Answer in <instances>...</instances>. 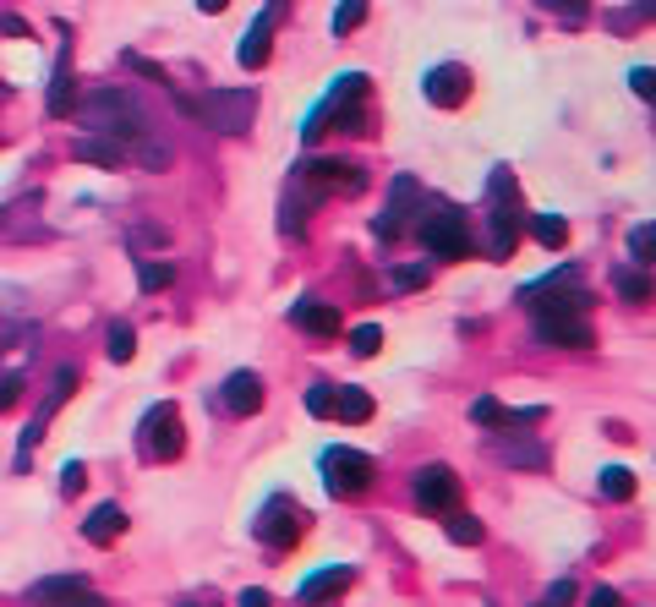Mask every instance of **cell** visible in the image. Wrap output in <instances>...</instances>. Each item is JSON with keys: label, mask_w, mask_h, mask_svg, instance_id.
<instances>
[{"label": "cell", "mask_w": 656, "mask_h": 607, "mask_svg": "<svg viewBox=\"0 0 656 607\" xmlns=\"http://www.w3.org/2000/svg\"><path fill=\"white\" fill-rule=\"evenodd\" d=\"M585 607H624V597H618L613 586H596L591 597H585Z\"/></svg>", "instance_id": "obj_42"}, {"label": "cell", "mask_w": 656, "mask_h": 607, "mask_svg": "<svg viewBox=\"0 0 656 607\" xmlns=\"http://www.w3.org/2000/svg\"><path fill=\"white\" fill-rule=\"evenodd\" d=\"M72 159H82V165H104V170H121L126 165L121 143H110V137H77Z\"/></svg>", "instance_id": "obj_24"}, {"label": "cell", "mask_w": 656, "mask_h": 607, "mask_svg": "<svg viewBox=\"0 0 656 607\" xmlns=\"http://www.w3.org/2000/svg\"><path fill=\"white\" fill-rule=\"evenodd\" d=\"M28 607H110V602L77 575H50V580H33L28 586Z\"/></svg>", "instance_id": "obj_9"}, {"label": "cell", "mask_w": 656, "mask_h": 607, "mask_svg": "<svg viewBox=\"0 0 656 607\" xmlns=\"http://www.w3.org/2000/svg\"><path fill=\"white\" fill-rule=\"evenodd\" d=\"M361 22H367V6H361V0L356 6H334V33H356Z\"/></svg>", "instance_id": "obj_34"}, {"label": "cell", "mask_w": 656, "mask_h": 607, "mask_svg": "<svg viewBox=\"0 0 656 607\" xmlns=\"http://www.w3.org/2000/svg\"><path fill=\"white\" fill-rule=\"evenodd\" d=\"M416 214H427V192H421L410 175H400V181L389 186V208L378 214V225H372V230H378V236H400Z\"/></svg>", "instance_id": "obj_11"}, {"label": "cell", "mask_w": 656, "mask_h": 607, "mask_svg": "<svg viewBox=\"0 0 656 607\" xmlns=\"http://www.w3.org/2000/svg\"><path fill=\"white\" fill-rule=\"evenodd\" d=\"M219 400H225V411L230 416H257L263 411V378L257 372H230L225 383H219Z\"/></svg>", "instance_id": "obj_15"}, {"label": "cell", "mask_w": 656, "mask_h": 607, "mask_svg": "<svg viewBox=\"0 0 656 607\" xmlns=\"http://www.w3.org/2000/svg\"><path fill=\"white\" fill-rule=\"evenodd\" d=\"M492 454H498L503 465H547V449L536 438H503V433H492Z\"/></svg>", "instance_id": "obj_23"}, {"label": "cell", "mask_w": 656, "mask_h": 607, "mask_svg": "<svg viewBox=\"0 0 656 607\" xmlns=\"http://www.w3.org/2000/svg\"><path fill=\"white\" fill-rule=\"evenodd\" d=\"M181 104L186 115H197V121L208 126V132H225V137H236L252 126V115H257V93L252 88H208V93H181Z\"/></svg>", "instance_id": "obj_2"}, {"label": "cell", "mask_w": 656, "mask_h": 607, "mask_svg": "<svg viewBox=\"0 0 656 607\" xmlns=\"http://www.w3.org/2000/svg\"><path fill=\"white\" fill-rule=\"evenodd\" d=\"M416 230H421V247L438 252V258H471L476 252L471 230H465V214L454 203H438V208L427 203V214H421Z\"/></svg>", "instance_id": "obj_5"}, {"label": "cell", "mask_w": 656, "mask_h": 607, "mask_svg": "<svg viewBox=\"0 0 656 607\" xmlns=\"http://www.w3.org/2000/svg\"><path fill=\"white\" fill-rule=\"evenodd\" d=\"M389 285L394 290H416V285H427V268H394Z\"/></svg>", "instance_id": "obj_38"}, {"label": "cell", "mask_w": 656, "mask_h": 607, "mask_svg": "<svg viewBox=\"0 0 656 607\" xmlns=\"http://www.w3.org/2000/svg\"><path fill=\"white\" fill-rule=\"evenodd\" d=\"M520 301L536 318H585V307H591V296L574 285V268H553L547 279L520 285Z\"/></svg>", "instance_id": "obj_4"}, {"label": "cell", "mask_w": 656, "mask_h": 607, "mask_svg": "<svg viewBox=\"0 0 656 607\" xmlns=\"http://www.w3.org/2000/svg\"><path fill=\"white\" fill-rule=\"evenodd\" d=\"M72 115L88 126L82 137H110V143H121V154H132L143 137H154L148 110L126 88H93V93H82V104H72Z\"/></svg>", "instance_id": "obj_1"}, {"label": "cell", "mask_w": 656, "mask_h": 607, "mask_svg": "<svg viewBox=\"0 0 656 607\" xmlns=\"http://www.w3.org/2000/svg\"><path fill=\"white\" fill-rule=\"evenodd\" d=\"M536 334H542V345H558V350L591 345V323L585 318H536Z\"/></svg>", "instance_id": "obj_18"}, {"label": "cell", "mask_w": 656, "mask_h": 607, "mask_svg": "<svg viewBox=\"0 0 656 607\" xmlns=\"http://www.w3.org/2000/svg\"><path fill=\"white\" fill-rule=\"evenodd\" d=\"M416 509L449 520L454 509H460V476H454L449 465H421L416 471Z\"/></svg>", "instance_id": "obj_8"}, {"label": "cell", "mask_w": 656, "mask_h": 607, "mask_svg": "<svg viewBox=\"0 0 656 607\" xmlns=\"http://www.w3.org/2000/svg\"><path fill=\"white\" fill-rule=\"evenodd\" d=\"M307 509L296 504V498H285V493H274L263 509H257V542H268V547H296L301 536H307Z\"/></svg>", "instance_id": "obj_7"}, {"label": "cell", "mask_w": 656, "mask_h": 607, "mask_svg": "<svg viewBox=\"0 0 656 607\" xmlns=\"http://www.w3.org/2000/svg\"><path fill=\"white\" fill-rule=\"evenodd\" d=\"M301 175H307L318 192H345V197H356L361 186H367V175H361L356 165H345V159H307Z\"/></svg>", "instance_id": "obj_13"}, {"label": "cell", "mask_w": 656, "mask_h": 607, "mask_svg": "<svg viewBox=\"0 0 656 607\" xmlns=\"http://www.w3.org/2000/svg\"><path fill=\"white\" fill-rule=\"evenodd\" d=\"M137 285L154 296V290H164V285H175V263H143L137 268Z\"/></svg>", "instance_id": "obj_31"}, {"label": "cell", "mask_w": 656, "mask_h": 607, "mask_svg": "<svg viewBox=\"0 0 656 607\" xmlns=\"http://www.w3.org/2000/svg\"><path fill=\"white\" fill-rule=\"evenodd\" d=\"M651 247H656V225H635V236H629V258H635V268L651 263Z\"/></svg>", "instance_id": "obj_32"}, {"label": "cell", "mask_w": 656, "mask_h": 607, "mask_svg": "<svg viewBox=\"0 0 656 607\" xmlns=\"http://www.w3.org/2000/svg\"><path fill=\"white\" fill-rule=\"evenodd\" d=\"M536 607H547V602H536Z\"/></svg>", "instance_id": "obj_44"}, {"label": "cell", "mask_w": 656, "mask_h": 607, "mask_svg": "<svg viewBox=\"0 0 656 607\" xmlns=\"http://www.w3.org/2000/svg\"><path fill=\"white\" fill-rule=\"evenodd\" d=\"M345 99H367V77H361V72H345V77H339L334 93H328L318 110H312L307 121H301V137H307V143H318V137H323V121H328V115H334Z\"/></svg>", "instance_id": "obj_14"}, {"label": "cell", "mask_w": 656, "mask_h": 607, "mask_svg": "<svg viewBox=\"0 0 656 607\" xmlns=\"http://www.w3.org/2000/svg\"><path fill=\"white\" fill-rule=\"evenodd\" d=\"M378 345H383V329H378V323H361V329H350V350H356V356H378Z\"/></svg>", "instance_id": "obj_33"}, {"label": "cell", "mask_w": 656, "mask_h": 607, "mask_svg": "<svg viewBox=\"0 0 656 607\" xmlns=\"http://www.w3.org/2000/svg\"><path fill=\"white\" fill-rule=\"evenodd\" d=\"M236 607H274V597H268V591H257V586H252V591H241V602H236Z\"/></svg>", "instance_id": "obj_43"}, {"label": "cell", "mask_w": 656, "mask_h": 607, "mask_svg": "<svg viewBox=\"0 0 656 607\" xmlns=\"http://www.w3.org/2000/svg\"><path fill=\"white\" fill-rule=\"evenodd\" d=\"M542 602H547V607H569V602H574V580H553Z\"/></svg>", "instance_id": "obj_40"}, {"label": "cell", "mask_w": 656, "mask_h": 607, "mask_svg": "<svg viewBox=\"0 0 656 607\" xmlns=\"http://www.w3.org/2000/svg\"><path fill=\"white\" fill-rule=\"evenodd\" d=\"M50 115H72V44L61 39L55 50V77H50Z\"/></svg>", "instance_id": "obj_22"}, {"label": "cell", "mask_w": 656, "mask_h": 607, "mask_svg": "<svg viewBox=\"0 0 656 607\" xmlns=\"http://www.w3.org/2000/svg\"><path fill=\"white\" fill-rule=\"evenodd\" d=\"M186 607H192V602H186Z\"/></svg>", "instance_id": "obj_45"}, {"label": "cell", "mask_w": 656, "mask_h": 607, "mask_svg": "<svg viewBox=\"0 0 656 607\" xmlns=\"http://www.w3.org/2000/svg\"><path fill=\"white\" fill-rule=\"evenodd\" d=\"M334 416H339V422H367V416H372V400H367L361 389H339V394H334Z\"/></svg>", "instance_id": "obj_27"}, {"label": "cell", "mask_w": 656, "mask_h": 607, "mask_svg": "<svg viewBox=\"0 0 656 607\" xmlns=\"http://www.w3.org/2000/svg\"><path fill=\"white\" fill-rule=\"evenodd\" d=\"M443 531H449L454 547H476V542H482V520H476V515H460V509L443 520Z\"/></svg>", "instance_id": "obj_28"}, {"label": "cell", "mask_w": 656, "mask_h": 607, "mask_svg": "<svg viewBox=\"0 0 656 607\" xmlns=\"http://www.w3.org/2000/svg\"><path fill=\"white\" fill-rule=\"evenodd\" d=\"M487 252L492 258H509L514 247H520V236H525V203H520V192H514V175L509 170H492V181H487Z\"/></svg>", "instance_id": "obj_3"}, {"label": "cell", "mask_w": 656, "mask_h": 607, "mask_svg": "<svg viewBox=\"0 0 656 607\" xmlns=\"http://www.w3.org/2000/svg\"><path fill=\"white\" fill-rule=\"evenodd\" d=\"M121 61H126V66H132V72H137V77H148V83H164V66H154V61H143V55H132V50H126V55H121Z\"/></svg>", "instance_id": "obj_39"}, {"label": "cell", "mask_w": 656, "mask_h": 607, "mask_svg": "<svg viewBox=\"0 0 656 607\" xmlns=\"http://www.w3.org/2000/svg\"><path fill=\"white\" fill-rule=\"evenodd\" d=\"M17 400H22V372H0V411H11Z\"/></svg>", "instance_id": "obj_36"}, {"label": "cell", "mask_w": 656, "mask_h": 607, "mask_svg": "<svg viewBox=\"0 0 656 607\" xmlns=\"http://www.w3.org/2000/svg\"><path fill=\"white\" fill-rule=\"evenodd\" d=\"M61 493H66V498H77V493H82V465H77V460L61 471Z\"/></svg>", "instance_id": "obj_41"}, {"label": "cell", "mask_w": 656, "mask_h": 607, "mask_svg": "<svg viewBox=\"0 0 656 607\" xmlns=\"http://www.w3.org/2000/svg\"><path fill=\"white\" fill-rule=\"evenodd\" d=\"M290 323H296V329H307V334H318V340H334V334L345 329V323H339V312L328 307V301H296V307H290Z\"/></svg>", "instance_id": "obj_19"}, {"label": "cell", "mask_w": 656, "mask_h": 607, "mask_svg": "<svg viewBox=\"0 0 656 607\" xmlns=\"http://www.w3.org/2000/svg\"><path fill=\"white\" fill-rule=\"evenodd\" d=\"M323 487L328 498H361L372 487V454L361 449H345V443H334V449H323Z\"/></svg>", "instance_id": "obj_6"}, {"label": "cell", "mask_w": 656, "mask_h": 607, "mask_svg": "<svg viewBox=\"0 0 656 607\" xmlns=\"http://www.w3.org/2000/svg\"><path fill=\"white\" fill-rule=\"evenodd\" d=\"M186 449V433H181V411L175 405H154L143 416V454L148 460H175Z\"/></svg>", "instance_id": "obj_10"}, {"label": "cell", "mask_w": 656, "mask_h": 607, "mask_svg": "<svg viewBox=\"0 0 656 607\" xmlns=\"http://www.w3.org/2000/svg\"><path fill=\"white\" fill-rule=\"evenodd\" d=\"M629 88H635L640 99H656V72L651 66H635V72H629Z\"/></svg>", "instance_id": "obj_37"}, {"label": "cell", "mask_w": 656, "mask_h": 607, "mask_svg": "<svg viewBox=\"0 0 656 607\" xmlns=\"http://www.w3.org/2000/svg\"><path fill=\"white\" fill-rule=\"evenodd\" d=\"M602 493L613 498V504H629V498H635V471H629V465H607L602 471Z\"/></svg>", "instance_id": "obj_26"}, {"label": "cell", "mask_w": 656, "mask_h": 607, "mask_svg": "<svg viewBox=\"0 0 656 607\" xmlns=\"http://www.w3.org/2000/svg\"><path fill=\"white\" fill-rule=\"evenodd\" d=\"M421 93H427L432 104H438V110H460L465 99H471V72H465V66H432L427 72V83H421Z\"/></svg>", "instance_id": "obj_12"}, {"label": "cell", "mask_w": 656, "mask_h": 607, "mask_svg": "<svg viewBox=\"0 0 656 607\" xmlns=\"http://www.w3.org/2000/svg\"><path fill=\"white\" fill-rule=\"evenodd\" d=\"M121 531H126V509L121 504H99V509H88V520H82V536H88L93 547H110Z\"/></svg>", "instance_id": "obj_20"}, {"label": "cell", "mask_w": 656, "mask_h": 607, "mask_svg": "<svg viewBox=\"0 0 656 607\" xmlns=\"http://www.w3.org/2000/svg\"><path fill=\"white\" fill-rule=\"evenodd\" d=\"M318 186L307 181V175H296V181L285 186V236H301V214H312L318 208Z\"/></svg>", "instance_id": "obj_21"}, {"label": "cell", "mask_w": 656, "mask_h": 607, "mask_svg": "<svg viewBox=\"0 0 656 607\" xmlns=\"http://www.w3.org/2000/svg\"><path fill=\"white\" fill-rule=\"evenodd\" d=\"M307 411L312 416H334V389H328V383H312L307 389Z\"/></svg>", "instance_id": "obj_35"}, {"label": "cell", "mask_w": 656, "mask_h": 607, "mask_svg": "<svg viewBox=\"0 0 656 607\" xmlns=\"http://www.w3.org/2000/svg\"><path fill=\"white\" fill-rule=\"evenodd\" d=\"M525 225H531V236L542 241L547 252H558V247L569 241V225H564L558 214H525Z\"/></svg>", "instance_id": "obj_25"}, {"label": "cell", "mask_w": 656, "mask_h": 607, "mask_svg": "<svg viewBox=\"0 0 656 607\" xmlns=\"http://www.w3.org/2000/svg\"><path fill=\"white\" fill-rule=\"evenodd\" d=\"M350 580H356V569H350V564H328V569H318V575L301 580L296 597L307 602V607H318V602H328V597H339V591H345Z\"/></svg>", "instance_id": "obj_17"}, {"label": "cell", "mask_w": 656, "mask_h": 607, "mask_svg": "<svg viewBox=\"0 0 656 607\" xmlns=\"http://www.w3.org/2000/svg\"><path fill=\"white\" fill-rule=\"evenodd\" d=\"M137 356V329L126 318L110 323V361H132Z\"/></svg>", "instance_id": "obj_29"}, {"label": "cell", "mask_w": 656, "mask_h": 607, "mask_svg": "<svg viewBox=\"0 0 656 607\" xmlns=\"http://www.w3.org/2000/svg\"><path fill=\"white\" fill-rule=\"evenodd\" d=\"M274 17H279V6H268V11H257V22L246 28V39L236 50V61L246 66V72H257V66L268 61V50H274Z\"/></svg>", "instance_id": "obj_16"}, {"label": "cell", "mask_w": 656, "mask_h": 607, "mask_svg": "<svg viewBox=\"0 0 656 607\" xmlns=\"http://www.w3.org/2000/svg\"><path fill=\"white\" fill-rule=\"evenodd\" d=\"M613 285L624 290L629 301H651V279L640 274V268H618V274H613Z\"/></svg>", "instance_id": "obj_30"}]
</instances>
